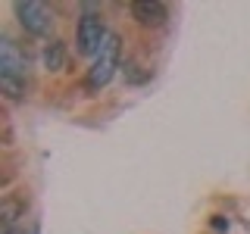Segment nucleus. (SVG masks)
Listing matches in <instances>:
<instances>
[{"label": "nucleus", "mask_w": 250, "mask_h": 234, "mask_svg": "<svg viewBox=\"0 0 250 234\" xmlns=\"http://www.w3.org/2000/svg\"><path fill=\"white\" fill-rule=\"evenodd\" d=\"M0 88L13 100H22L28 91V62L10 38L0 41Z\"/></svg>", "instance_id": "obj_1"}, {"label": "nucleus", "mask_w": 250, "mask_h": 234, "mask_svg": "<svg viewBox=\"0 0 250 234\" xmlns=\"http://www.w3.org/2000/svg\"><path fill=\"white\" fill-rule=\"evenodd\" d=\"M119 59H122V41H119L116 31H109L104 47H100V53L94 57L91 69H88V88H94V91L106 88V84L113 81L116 69H119Z\"/></svg>", "instance_id": "obj_2"}, {"label": "nucleus", "mask_w": 250, "mask_h": 234, "mask_svg": "<svg viewBox=\"0 0 250 234\" xmlns=\"http://www.w3.org/2000/svg\"><path fill=\"white\" fill-rule=\"evenodd\" d=\"M106 25L104 19H100L97 13H84L82 19H78V28H75V44H78V53H84V57H97L100 47L106 41Z\"/></svg>", "instance_id": "obj_3"}, {"label": "nucleus", "mask_w": 250, "mask_h": 234, "mask_svg": "<svg viewBox=\"0 0 250 234\" xmlns=\"http://www.w3.org/2000/svg\"><path fill=\"white\" fill-rule=\"evenodd\" d=\"M16 19H19V25L31 31V35H47V31L53 28V10L44 3H38V0H25V3H16Z\"/></svg>", "instance_id": "obj_4"}, {"label": "nucleus", "mask_w": 250, "mask_h": 234, "mask_svg": "<svg viewBox=\"0 0 250 234\" xmlns=\"http://www.w3.org/2000/svg\"><path fill=\"white\" fill-rule=\"evenodd\" d=\"M131 16L141 22V25H163L169 19V6L166 3H131Z\"/></svg>", "instance_id": "obj_5"}, {"label": "nucleus", "mask_w": 250, "mask_h": 234, "mask_svg": "<svg viewBox=\"0 0 250 234\" xmlns=\"http://www.w3.org/2000/svg\"><path fill=\"white\" fill-rule=\"evenodd\" d=\"M44 69L47 72H62V69H66V47L60 41L44 47Z\"/></svg>", "instance_id": "obj_6"}, {"label": "nucleus", "mask_w": 250, "mask_h": 234, "mask_svg": "<svg viewBox=\"0 0 250 234\" xmlns=\"http://www.w3.org/2000/svg\"><path fill=\"white\" fill-rule=\"evenodd\" d=\"M28 234H41V225L35 222V225H31V231H28Z\"/></svg>", "instance_id": "obj_7"}]
</instances>
